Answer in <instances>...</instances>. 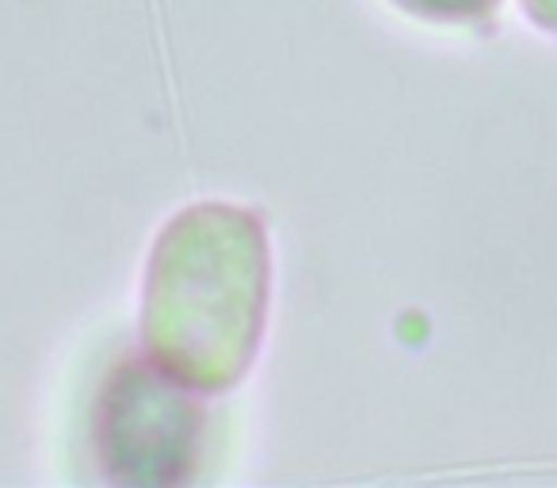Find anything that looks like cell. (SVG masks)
<instances>
[{
	"instance_id": "1",
	"label": "cell",
	"mask_w": 557,
	"mask_h": 488,
	"mask_svg": "<svg viewBox=\"0 0 557 488\" xmlns=\"http://www.w3.org/2000/svg\"><path fill=\"white\" fill-rule=\"evenodd\" d=\"M268 313V240L248 210L191 207L164 225L146 272L149 359L195 389L248 371Z\"/></svg>"
},
{
	"instance_id": "2",
	"label": "cell",
	"mask_w": 557,
	"mask_h": 488,
	"mask_svg": "<svg viewBox=\"0 0 557 488\" xmlns=\"http://www.w3.org/2000/svg\"><path fill=\"white\" fill-rule=\"evenodd\" d=\"M184 378L157 359H126L96 404V450L111 480L176 485L199 462L202 409Z\"/></svg>"
},
{
	"instance_id": "3",
	"label": "cell",
	"mask_w": 557,
	"mask_h": 488,
	"mask_svg": "<svg viewBox=\"0 0 557 488\" xmlns=\"http://www.w3.org/2000/svg\"><path fill=\"white\" fill-rule=\"evenodd\" d=\"M397 9L412 12L420 20H440V24H462V20H478L493 9L496 0H394Z\"/></svg>"
},
{
	"instance_id": "4",
	"label": "cell",
	"mask_w": 557,
	"mask_h": 488,
	"mask_svg": "<svg viewBox=\"0 0 557 488\" xmlns=\"http://www.w3.org/2000/svg\"><path fill=\"white\" fill-rule=\"evenodd\" d=\"M519 9H523L542 32L557 35V0H519Z\"/></svg>"
}]
</instances>
